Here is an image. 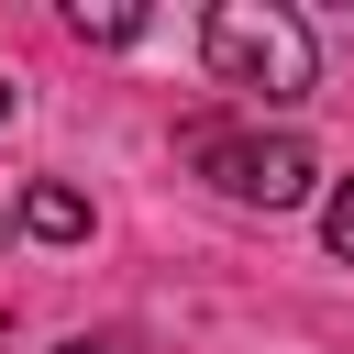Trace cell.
<instances>
[{
	"label": "cell",
	"mask_w": 354,
	"mask_h": 354,
	"mask_svg": "<svg viewBox=\"0 0 354 354\" xmlns=\"http://www.w3.org/2000/svg\"><path fill=\"white\" fill-rule=\"evenodd\" d=\"M188 155H199V177H210L221 199H243V210H299L310 177H321L299 133H221V122H199Z\"/></svg>",
	"instance_id": "7a4b0ae2"
},
{
	"label": "cell",
	"mask_w": 354,
	"mask_h": 354,
	"mask_svg": "<svg viewBox=\"0 0 354 354\" xmlns=\"http://www.w3.org/2000/svg\"><path fill=\"white\" fill-rule=\"evenodd\" d=\"M0 122H11V66H0Z\"/></svg>",
	"instance_id": "52a82bcc"
},
{
	"label": "cell",
	"mask_w": 354,
	"mask_h": 354,
	"mask_svg": "<svg viewBox=\"0 0 354 354\" xmlns=\"http://www.w3.org/2000/svg\"><path fill=\"white\" fill-rule=\"evenodd\" d=\"M199 55H210V77L243 88V100H310V77H321L310 22L277 11V0H221V11L199 22Z\"/></svg>",
	"instance_id": "6da1fadb"
},
{
	"label": "cell",
	"mask_w": 354,
	"mask_h": 354,
	"mask_svg": "<svg viewBox=\"0 0 354 354\" xmlns=\"http://www.w3.org/2000/svg\"><path fill=\"white\" fill-rule=\"evenodd\" d=\"M22 232H33V243H77V232H88V199H77L66 177H44V188H22Z\"/></svg>",
	"instance_id": "3957f363"
},
{
	"label": "cell",
	"mask_w": 354,
	"mask_h": 354,
	"mask_svg": "<svg viewBox=\"0 0 354 354\" xmlns=\"http://www.w3.org/2000/svg\"><path fill=\"white\" fill-rule=\"evenodd\" d=\"M66 33H77V44H133V33H144V11H133V0H77V11H66Z\"/></svg>",
	"instance_id": "277c9868"
},
{
	"label": "cell",
	"mask_w": 354,
	"mask_h": 354,
	"mask_svg": "<svg viewBox=\"0 0 354 354\" xmlns=\"http://www.w3.org/2000/svg\"><path fill=\"white\" fill-rule=\"evenodd\" d=\"M321 243H332V254H343V266H354V177H343V188H332V210H321Z\"/></svg>",
	"instance_id": "5b68a950"
},
{
	"label": "cell",
	"mask_w": 354,
	"mask_h": 354,
	"mask_svg": "<svg viewBox=\"0 0 354 354\" xmlns=\"http://www.w3.org/2000/svg\"><path fill=\"white\" fill-rule=\"evenodd\" d=\"M66 354H133V343H122V332H88V343H66Z\"/></svg>",
	"instance_id": "8992f818"
}]
</instances>
